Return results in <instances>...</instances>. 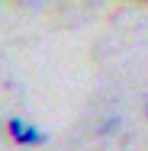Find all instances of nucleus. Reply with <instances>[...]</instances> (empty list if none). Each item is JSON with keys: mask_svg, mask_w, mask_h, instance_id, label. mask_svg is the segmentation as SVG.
Listing matches in <instances>:
<instances>
[{"mask_svg": "<svg viewBox=\"0 0 148 151\" xmlns=\"http://www.w3.org/2000/svg\"><path fill=\"white\" fill-rule=\"evenodd\" d=\"M42 142H45V132H42V129H35V125H26V129H23V132H19V138H16V145H42Z\"/></svg>", "mask_w": 148, "mask_h": 151, "instance_id": "obj_1", "label": "nucleus"}, {"mask_svg": "<svg viewBox=\"0 0 148 151\" xmlns=\"http://www.w3.org/2000/svg\"><path fill=\"white\" fill-rule=\"evenodd\" d=\"M119 129H122V119H119V116H110V122L100 125V135H116Z\"/></svg>", "mask_w": 148, "mask_h": 151, "instance_id": "obj_2", "label": "nucleus"}, {"mask_svg": "<svg viewBox=\"0 0 148 151\" xmlns=\"http://www.w3.org/2000/svg\"><path fill=\"white\" fill-rule=\"evenodd\" d=\"M23 129H26V122H23V119H10V122H6V132H10V138H13V142L19 138V132H23Z\"/></svg>", "mask_w": 148, "mask_h": 151, "instance_id": "obj_3", "label": "nucleus"}, {"mask_svg": "<svg viewBox=\"0 0 148 151\" xmlns=\"http://www.w3.org/2000/svg\"><path fill=\"white\" fill-rule=\"evenodd\" d=\"M145 116H148V103H145Z\"/></svg>", "mask_w": 148, "mask_h": 151, "instance_id": "obj_4", "label": "nucleus"}]
</instances>
